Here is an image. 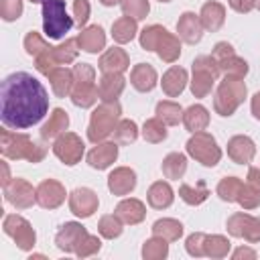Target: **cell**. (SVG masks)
<instances>
[{"label": "cell", "instance_id": "cell-1", "mask_svg": "<svg viewBox=\"0 0 260 260\" xmlns=\"http://www.w3.org/2000/svg\"><path fill=\"white\" fill-rule=\"evenodd\" d=\"M0 120L6 128L24 130L39 124L49 112L45 85L26 71H14L0 85Z\"/></svg>", "mask_w": 260, "mask_h": 260}, {"label": "cell", "instance_id": "cell-2", "mask_svg": "<svg viewBox=\"0 0 260 260\" xmlns=\"http://www.w3.org/2000/svg\"><path fill=\"white\" fill-rule=\"evenodd\" d=\"M0 152L4 154V158L28 160L35 165L47 156V146L41 142H35L28 134L12 132L4 126V130H0Z\"/></svg>", "mask_w": 260, "mask_h": 260}, {"label": "cell", "instance_id": "cell-3", "mask_svg": "<svg viewBox=\"0 0 260 260\" xmlns=\"http://www.w3.org/2000/svg\"><path fill=\"white\" fill-rule=\"evenodd\" d=\"M248 95V87L244 83L242 77H232V75H223V79L219 81L215 95H213V110L215 114L230 118L234 116V112L240 108V104L246 100Z\"/></svg>", "mask_w": 260, "mask_h": 260}, {"label": "cell", "instance_id": "cell-4", "mask_svg": "<svg viewBox=\"0 0 260 260\" xmlns=\"http://www.w3.org/2000/svg\"><path fill=\"white\" fill-rule=\"evenodd\" d=\"M122 108L116 102H102L89 116V126H87V140L98 144L104 142L110 134H114L118 122H120Z\"/></svg>", "mask_w": 260, "mask_h": 260}, {"label": "cell", "instance_id": "cell-5", "mask_svg": "<svg viewBox=\"0 0 260 260\" xmlns=\"http://www.w3.org/2000/svg\"><path fill=\"white\" fill-rule=\"evenodd\" d=\"M69 98L77 108H91L98 102L100 91L95 85V69L89 63L73 65V87Z\"/></svg>", "mask_w": 260, "mask_h": 260}, {"label": "cell", "instance_id": "cell-6", "mask_svg": "<svg viewBox=\"0 0 260 260\" xmlns=\"http://www.w3.org/2000/svg\"><path fill=\"white\" fill-rule=\"evenodd\" d=\"M43 32L49 39H63L71 26L73 18L67 14L65 0H43Z\"/></svg>", "mask_w": 260, "mask_h": 260}, {"label": "cell", "instance_id": "cell-7", "mask_svg": "<svg viewBox=\"0 0 260 260\" xmlns=\"http://www.w3.org/2000/svg\"><path fill=\"white\" fill-rule=\"evenodd\" d=\"M219 65L211 55H199L193 61V77L189 81L191 93L195 98H207L213 89L215 79L219 77Z\"/></svg>", "mask_w": 260, "mask_h": 260}, {"label": "cell", "instance_id": "cell-8", "mask_svg": "<svg viewBox=\"0 0 260 260\" xmlns=\"http://www.w3.org/2000/svg\"><path fill=\"white\" fill-rule=\"evenodd\" d=\"M185 148H187V154L197 162H201L203 167H215L221 160V148L217 146V140L213 138V134L205 130L193 132Z\"/></svg>", "mask_w": 260, "mask_h": 260}, {"label": "cell", "instance_id": "cell-9", "mask_svg": "<svg viewBox=\"0 0 260 260\" xmlns=\"http://www.w3.org/2000/svg\"><path fill=\"white\" fill-rule=\"evenodd\" d=\"M2 230L6 236H10L16 244L18 250L22 252H30L37 244V234L30 225V221L18 213H8L4 215V221H2Z\"/></svg>", "mask_w": 260, "mask_h": 260}, {"label": "cell", "instance_id": "cell-10", "mask_svg": "<svg viewBox=\"0 0 260 260\" xmlns=\"http://www.w3.org/2000/svg\"><path fill=\"white\" fill-rule=\"evenodd\" d=\"M228 234L234 238H244L248 244L260 242V217H254L246 211H236L225 221Z\"/></svg>", "mask_w": 260, "mask_h": 260}, {"label": "cell", "instance_id": "cell-11", "mask_svg": "<svg viewBox=\"0 0 260 260\" xmlns=\"http://www.w3.org/2000/svg\"><path fill=\"white\" fill-rule=\"evenodd\" d=\"M83 150H85V144L75 132H63L53 142V154L67 167L77 165L83 156Z\"/></svg>", "mask_w": 260, "mask_h": 260}, {"label": "cell", "instance_id": "cell-12", "mask_svg": "<svg viewBox=\"0 0 260 260\" xmlns=\"http://www.w3.org/2000/svg\"><path fill=\"white\" fill-rule=\"evenodd\" d=\"M2 189H4V199L16 209H28L32 207V203H37V189L26 179L16 177Z\"/></svg>", "mask_w": 260, "mask_h": 260}, {"label": "cell", "instance_id": "cell-13", "mask_svg": "<svg viewBox=\"0 0 260 260\" xmlns=\"http://www.w3.org/2000/svg\"><path fill=\"white\" fill-rule=\"evenodd\" d=\"M100 199L98 193L89 187H77L69 193V211L79 217V219H87L98 211Z\"/></svg>", "mask_w": 260, "mask_h": 260}, {"label": "cell", "instance_id": "cell-14", "mask_svg": "<svg viewBox=\"0 0 260 260\" xmlns=\"http://www.w3.org/2000/svg\"><path fill=\"white\" fill-rule=\"evenodd\" d=\"M65 197H67V193H65L63 183H59L55 179H45L37 187V203L43 209H57L59 205L65 203Z\"/></svg>", "mask_w": 260, "mask_h": 260}, {"label": "cell", "instance_id": "cell-15", "mask_svg": "<svg viewBox=\"0 0 260 260\" xmlns=\"http://www.w3.org/2000/svg\"><path fill=\"white\" fill-rule=\"evenodd\" d=\"M87 236V230L79 221H65L55 236V246L65 254H75L79 242Z\"/></svg>", "mask_w": 260, "mask_h": 260}, {"label": "cell", "instance_id": "cell-16", "mask_svg": "<svg viewBox=\"0 0 260 260\" xmlns=\"http://www.w3.org/2000/svg\"><path fill=\"white\" fill-rule=\"evenodd\" d=\"M238 203L246 211L256 209L260 205V169L258 167H250L248 169V177H246V183H242V189H240V195H238Z\"/></svg>", "mask_w": 260, "mask_h": 260}, {"label": "cell", "instance_id": "cell-17", "mask_svg": "<svg viewBox=\"0 0 260 260\" xmlns=\"http://www.w3.org/2000/svg\"><path fill=\"white\" fill-rule=\"evenodd\" d=\"M203 30L205 28L201 24V18L195 12H189L187 10L177 20V37L183 43H187V45H197L201 41V37H203Z\"/></svg>", "mask_w": 260, "mask_h": 260}, {"label": "cell", "instance_id": "cell-18", "mask_svg": "<svg viewBox=\"0 0 260 260\" xmlns=\"http://www.w3.org/2000/svg\"><path fill=\"white\" fill-rule=\"evenodd\" d=\"M108 189L116 197H124L136 189V173L130 167H116L108 175Z\"/></svg>", "mask_w": 260, "mask_h": 260}, {"label": "cell", "instance_id": "cell-19", "mask_svg": "<svg viewBox=\"0 0 260 260\" xmlns=\"http://www.w3.org/2000/svg\"><path fill=\"white\" fill-rule=\"evenodd\" d=\"M228 156L236 165H248L256 156V144L246 134H236L228 140Z\"/></svg>", "mask_w": 260, "mask_h": 260}, {"label": "cell", "instance_id": "cell-20", "mask_svg": "<svg viewBox=\"0 0 260 260\" xmlns=\"http://www.w3.org/2000/svg\"><path fill=\"white\" fill-rule=\"evenodd\" d=\"M87 165L91 169H98V171H104L108 167H112L118 158V142H98L89 152H87Z\"/></svg>", "mask_w": 260, "mask_h": 260}, {"label": "cell", "instance_id": "cell-21", "mask_svg": "<svg viewBox=\"0 0 260 260\" xmlns=\"http://www.w3.org/2000/svg\"><path fill=\"white\" fill-rule=\"evenodd\" d=\"M128 67H130V57L120 47L106 49L100 55V61H98V69L102 73H124Z\"/></svg>", "mask_w": 260, "mask_h": 260}, {"label": "cell", "instance_id": "cell-22", "mask_svg": "<svg viewBox=\"0 0 260 260\" xmlns=\"http://www.w3.org/2000/svg\"><path fill=\"white\" fill-rule=\"evenodd\" d=\"M77 45L81 51L89 53V55H98L100 51H104L106 47V32L100 24H89L83 26L77 35Z\"/></svg>", "mask_w": 260, "mask_h": 260}, {"label": "cell", "instance_id": "cell-23", "mask_svg": "<svg viewBox=\"0 0 260 260\" xmlns=\"http://www.w3.org/2000/svg\"><path fill=\"white\" fill-rule=\"evenodd\" d=\"M189 83V75H187V69L179 67V65H173L165 71L162 79H160V87L165 91V95L169 98H177L183 93V89L187 87Z\"/></svg>", "mask_w": 260, "mask_h": 260}, {"label": "cell", "instance_id": "cell-24", "mask_svg": "<svg viewBox=\"0 0 260 260\" xmlns=\"http://www.w3.org/2000/svg\"><path fill=\"white\" fill-rule=\"evenodd\" d=\"M199 18H201V24L207 32H217L225 22V6L221 2L209 0L201 6Z\"/></svg>", "mask_w": 260, "mask_h": 260}, {"label": "cell", "instance_id": "cell-25", "mask_svg": "<svg viewBox=\"0 0 260 260\" xmlns=\"http://www.w3.org/2000/svg\"><path fill=\"white\" fill-rule=\"evenodd\" d=\"M126 87L124 73H102L98 81V91L102 102H116Z\"/></svg>", "mask_w": 260, "mask_h": 260}, {"label": "cell", "instance_id": "cell-26", "mask_svg": "<svg viewBox=\"0 0 260 260\" xmlns=\"http://www.w3.org/2000/svg\"><path fill=\"white\" fill-rule=\"evenodd\" d=\"M130 83H132V87H134L136 91H142V93L152 91L154 85L158 83L156 69H154L152 65H148V63H138V65H134L132 71H130Z\"/></svg>", "mask_w": 260, "mask_h": 260}, {"label": "cell", "instance_id": "cell-27", "mask_svg": "<svg viewBox=\"0 0 260 260\" xmlns=\"http://www.w3.org/2000/svg\"><path fill=\"white\" fill-rule=\"evenodd\" d=\"M114 213L126 225H136V223H140L146 217V205L140 199H136V197H128V199H122L116 205V211Z\"/></svg>", "mask_w": 260, "mask_h": 260}, {"label": "cell", "instance_id": "cell-28", "mask_svg": "<svg viewBox=\"0 0 260 260\" xmlns=\"http://www.w3.org/2000/svg\"><path fill=\"white\" fill-rule=\"evenodd\" d=\"M154 53L158 55L160 61H165V63H175V61L181 57V39L165 28V30L160 32L158 41H156Z\"/></svg>", "mask_w": 260, "mask_h": 260}, {"label": "cell", "instance_id": "cell-29", "mask_svg": "<svg viewBox=\"0 0 260 260\" xmlns=\"http://www.w3.org/2000/svg\"><path fill=\"white\" fill-rule=\"evenodd\" d=\"M146 201L152 209H167L175 201V191L167 181H154L146 191Z\"/></svg>", "mask_w": 260, "mask_h": 260}, {"label": "cell", "instance_id": "cell-30", "mask_svg": "<svg viewBox=\"0 0 260 260\" xmlns=\"http://www.w3.org/2000/svg\"><path fill=\"white\" fill-rule=\"evenodd\" d=\"M69 128V116L63 108H55L49 114V120L41 126V138L43 140H55L57 136H61L63 132H67Z\"/></svg>", "mask_w": 260, "mask_h": 260}, {"label": "cell", "instance_id": "cell-31", "mask_svg": "<svg viewBox=\"0 0 260 260\" xmlns=\"http://www.w3.org/2000/svg\"><path fill=\"white\" fill-rule=\"evenodd\" d=\"M47 79H49L51 89L57 98H67L71 93V87H73V69L59 65L47 75Z\"/></svg>", "mask_w": 260, "mask_h": 260}, {"label": "cell", "instance_id": "cell-32", "mask_svg": "<svg viewBox=\"0 0 260 260\" xmlns=\"http://www.w3.org/2000/svg\"><path fill=\"white\" fill-rule=\"evenodd\" d=\"M183 126L193 134V132H201L209 126V112L205 106L201 104H193L183 112Z\"/></svg>", "mask_w": 260, "mask_h": 260}, {"label": "cell", "instance_id": "cell-33", "mask_svg": "<svg viewBox=\"0 0 260 260\" xmlns=\"http://www.w3.org/2000/svg\"><path fill=\"white\" fill-rule=\"evenodd\" d=\"M138 32V20L130 18V16H120L112 22V39L118 45H126L130 43Z\"/></svg>", "mask_w": 260, "mask_h": 260}, {"label": "cell", "instance_id": "cell-34", "mask_svg": "<svg viewBox=\"0 0 260 260\" xmlns=\"http://www.w3.org/2000/svg\"><path fill=\"white\" fill-rule=\"evenodd\" d=\"M162 175L171 181H179L183 179V175L187 173V156L183 152H169L165 158H162Z\"/></svg>", "mask_w": 260, "mask_h": 260}, {"label": "cell", "instance_id": "cell-35", "mask_svg": "<svg viewBox=\"0 0 260 260\" xmlns=\"http://www.w3.org/2000/svg\"><path fill=\"white\" fill-rule=\"evenodd\" d=\"M150 230H152V236L165 238L167 242H177L183 236V223L179 219H173V217L156 219Z\"/></svg>", "mask_w": 260, "mask_h": 260}, {"label": "cell", "instance_id": "cell-36", "mask_svg": "<svg viewBox=\"0 0 260 260\" xmlns=\"http://www.w3.org/2000/svg\"><path fill=\"white\" fill-rule=\"evenodd\" d=\"M232 242L219 234H205L203 240V256L207 258H225L230 254Z\"/></svg>", "mask_w": 260, "mask_h": 260}, {"label": "cell", "instance_id": "cell-37", "mask_svg": "<svg viewBox=\"0 0 260 260\" xmlns=\"http://www.w3.org/2000/svg\"><path fill=\"white\" fill-rule=\"evenodd\" d=\"M179 197L187 203V205H201L207 197H209V187L205 181H197L195 185H187L183 183L179 187Z\"/></svg>", "mask_w": 260, "mask_h": 260}, {"label": "cell", "instance_id": "cell-38", "mask_svg": "<svg viewBox=\"0 0 260 260\" xmlns=\"http://www.w3.org/2000/svg\"><path fill=\"white\" fill-rule=\"evenodd\" d=\"M183 108L177 104V102H171V100H162L156 104V118H160L167 126H177L179 122H183Z\"/></svg>", "mask_w": 260, "mask_h": 260}, {"label": "cell", "instance_id": "cell-39", "mask_svg": "<svg viewBox=\"0 0 260 260\" xmlns=\"http://www.w3.org/2000/svg\"><path fill=\"white\" fill-rule=\"evenodd\" d=\"M140 134H142V138H144L146 142H150V144H158V142L167 140L169 130H167V124H165L160 118L154 116V118H148V120L144 122Z\"/></svg>", "mask_w": 260, "mask_h": 260}, {"label": "cell", "instance_id": "cell-40", "mask_svg": "<svg viewBox=\"0 0 260 260\" xmlns=\"http://www.w3.org/2000/svg\"><path fill=\"white\" fill-rule=\"evenodd\" d=\"M217 65H219V71L223 73V75H232V77H246L248 75V63L242 59V57H238L236 53H232V55H228V57H223L221 61H217Z\"/></svg>", "mask_w": 260, "mask_h": 260}, {"label": "cell", "instance_id": "cell-41", "mask_svg": "<svg viewBox=\"0 0 260 260\" xmlns=\"http://www.w3.org/2000/svg\"><path fill=\"white\" fill-rule=\"evenodd\" d=\"M77 55H79L77 39H67L65 43L53 47V59L57 65H69L77 59Z\"/></svg>", "mask_w": 260, "mask_h": 260}, {"label": "cell", "instance_id": "cell-42", "mask_svg": "<svg viewBox=\"0 0 260 260\" xmlns=\"http://www.w3.org/2000/svg\"><path fill=\"white\" fill-rule=\"evenodd\" d=\"M242 179L238 177H223L217 187H215V193L219 195L221 201H228V203H238V195H240V189H242Z\"/></svg>", "mask_w": 260, "mask_h": 260}, {"label": "cell", "instance_id": "cell-43", "mask_svg": "<svg viewBox=\"0 0 260 260\" xmlns=\"http://www.w3.org/2000/svg\"><path fill=\"white\" fill-rule=\"evenodd\" d=\"M122 230H124V221H122L116 213L102 215L100 221H98V232H100V236L106 238V240H114V238L122 236Z\"/></svg>", "mask_w": 260, "mask_h": 260}, {"label": "cell", "instance_id": "cell-44", "mask_svg": "<svg viewBox=\"0 0 260 260\" xmlns=\"http://www.w3.org/2000/svg\"><path fill=\"white\" fill-rule=\"evenodd\" d=\"M169 256V244L165 238L152 236L142 246V258L144 260H165Z\"/></svg>", "mask_w": 260, "mask_h": 260}, {"label": "cell", "instance_id": "cell-45", "mask_svg": "<svg viewBox=\"0 0 260 260\" xmlns=\"http://www.w3.org/2000/svg\"><path fill=\"white\" fill-rule=\"evenodd\" d=\"M138 138V126L134 120H120L114 130V140L118 144H132Z\"/></svg>", "mask_w": 260, "mask_h": 260}, {"label": "cell", "instance_id": "cell-46", "mask_svg": "<svg viewBox=\"0 0 260 260\" xmlns=\"http://www.w3.org/2000/svg\"><path fill=\"white\" fill-rule=\"evenodd\" d=\"M120 6H122L124 16H130V18H134V20H142V18H146L148 12H150L148 0H122Z\"/></svg>", "mask_w": 260, "mask_h": 260}, {"label": "cell", "instance_id": "cell-47", "mask_svg": "<svg viewBox=\"0 0 260 260\" xmlns=\"http://www.w3.org/2000/svg\"><path fill=\"white\" fill-rule=\"evenodd\" d=\"M47 49H51V45H49L39 32H35V30L26 32V37H24V51H26V55L39 57V55L45 53Z\"/></svg>", "mask_w": 260, "mask_h": 260}, {"label": "cell", "instance_id": "cell-48", "mask_svg": "<svg viewBox=\"0 0 260 260\" xmlns=\"http://www.w3.org/2000/svg\"><path fill=\"white\" fill-rule=\"evenodd\" d=\"M162 30H165V26H160V24H148L146 28H142L140 30V37H138L140 47L144 51H154L156 41H158V37H160Z\"/></svg>", "mask_w": 260, "mask_h": 260}, {"label": "cell", "instance_id": "cell-49", "mask_svg": "<svg viewBox=\"0 0 260 260\" xmlns=\"http://www.w3.org/2000/svg\"><path fill=\"white\" fill-rule=\"evenodd\" d=\"M22 0H0V16L6 22H14L22 16Z\"/></svg>", "mask_w": 260, "mask_h": 260}, {"label": "cell", "instance_id": "cell-50", "mask_svg": "<svg viewBox=\"0 0 260 260\" xmlns=\"http://www.w3.org/2000/svg\"><path fill=\"white\" fill-rule=\"evenodd\" d=\"M100 248H102V240H100L98 236L87 234V236L79 242V246H77V250H75V256H77V258H89V256L98 254Z\"/></svg>", "mask_w": 260, "mask_h": 260}, {"label": "cell", "instance_id": "cell-51", "mask_svg": "<svg viewBox=\"0 0 260 260\" xmlns=\"http://www.w3.org/2000/svg\"><path fill=\"white\" fill-rule=\"evenodd\" d=\"M203 240H205V234L203 232H193L187 240H185V250L189 256L193 258H201L203 256Z\"/></svg>", "mask_w": 260, "mask_h": 260}, {"label": "cell", "instance_id": "cell-52", "mask_svg": "<svg viewBox=\"0 0 260 260\" xmlns=\"http://www.w3.org/2000/svg\"><path fill=\"white\" fill-rule=\"evenodd\" d=\"M89 14H91L89 0H73V16H75V22H77L79 28L87 24Z\"/></svg>", "mask_w": 260, "mask_h": 260}, {"label": "cell", "instance_id": "cell-53", "mask_svg": "<svg viewBox=\"0 0 260 260\" xmlns=\"http://www.w3.org/2000/svg\"><path fill=\"white\" fill-rule=\"evenodd\" d=\"M232 53H236V51H234V47H232L228 41H219V43H215L213 49H211V57H213L215 61H221L223 57H228V55H232Z\"/></svg>", "mask_w": 260, "mask_h": 260}, {"label": "cell", "instance_id": "cell-54", "mask_svg": "<svg viewBox=\"0 0 260 260\" xmlns=\"http://www.w3.org/2000/svg\"><path fill=\"white\" fill-rule=\"evenodd\" d=\"M228 4L232 6V10H236L240 14H248L256 8V0H228Z\"/></svg>", "mask_w": 260, "mask_h": 260}, {"label": "cell", "instance_id": "cell-55", "mask_svg": "<svg viewBox=\"0 0 260 260\" xmlns=\"http://www.w3.org/2000/svg\"><path fill=\"white\" fill-rule=\"evenodd\" d=\"M232 258L234 260H254L256 258V252L252 250V248H246V246H240V248H236L234 250V254H232Z\"/></svg>", "mask_w": 260, "mask_h": 260}, {"label": "cell", "instance_id": "cell-56", "mask_svg": "<svg viewBox=\"0 0 260 260\" xmlns=\"http://www.w3.org/2000/svg\"><path fill=\"white\" fill-rule=\"evenodd\" d=\"M250 110H252V116H254L256 120H260V91H256V93L252 95Z\"/></svg>", "mask_w": 260, "mask_h": 260}, {"label": "cell", "instance_id": "cell-57", "mask_svg": "<svg viewBox=\"0 0 260 260\" xmlns=\"http://www.w3.org/2000/svg\"><path fill=\"white\" fill-rule=\"evenodd\" d=\"M0 167H2V187H4V185H8V183H10L12 179H10V171H8V162H6V160H2V162H0Z\"/></svg>", "mask_w": 260, "mask_h": 260}, {"label": "cell", "instance_id": "cell-58", "mask_svg": "<svg viewBox=\"0 0 260 260\" xmlns=\"http://www.w3.org/2000/svg\"><path fill=\"white\" fill-rule=\"evenodd\" d=\"M122 0H100V4L102 6H116V4H120Z\"/></svg>", "mask_w": 260, "mask_h": 260}, {"label": "cell", "instance_id": "cell-59", "mask_svg": "<svg viewBox=\"0 0 260 260\" xmlns=\"http://www.w3.org/2000/svg\"><path fill=\"white\" fill-rule=\"evenodd\" d=\"M28 2H32V4H43V0H28Z\"/></svg>", "mask_w": 260, "mask_h": 260}, {"label": "cell", "instance_id": "cell-60", "mask_svg": "<svg viewBox=\"0 0 260 260\" xmlns=\"http://www.w3.org/2000/svg\"><path fill=\"white\" fill-rule=\"evenodd\" d=\"M256 8H258V10H260V0H256Z\"/></svg>", "mask_w": 260, "mask_h": 260}, {"label": "cell", "instance_id": "cell-61", "mask_svg": "<svg viewBox=\"0 0 260 260\" xmlns=\"http://www.w3.org/2000/svg\"><path fill=\"white\" fill-rule=\"evenodd\" d=\"M156 2H171V0H156Z\"/></svg>", "mask_w": 260, "mask_h": 260}]
</instances>
